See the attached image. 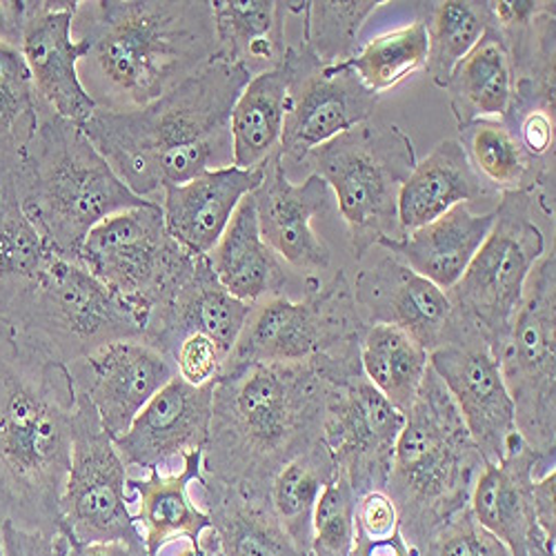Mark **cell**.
Wrapping results in <instances>:
<instances>
[{"mask_svg":"<svg viewBox=\"0 0 556 556\" xmlns=\"http://www.w3.org/2000/svg\"><path fill=\"white\" fill-rule=\"evenodd\" d=\"M0 543L5 556H76L78 547L67 534L31 532L12 523L0 526Z\"/></svg>","mask_w":556,"mask_h":556,"instance_id":"cell-45","label":"cell"},{"mask_svg":"<svg viewBox=\"0 0 556 556\" xmlns=\"http://www.w3.org/2000/svg\"><path fill=\"white\" fill-rule=\"evenodd\" d=\"M27 350L72 365L103 345L143 339V320L80 261L59 254L38 288L5 323Z\"/></svg>","mask_w":556,"mask_h":556,"instance_id":"cell-8","label":"cell"},{"mask_svg":"<svg viewBox=\"0 0 556 556\" xmlns=\"http://www.w3.org/2000/svg\"><path fill=\"white\" fill-rule=\"evenodd\" d=\"M361 367L367 381L407 414L426 379L430 354L396 328L372 326L361 339Z\"/></svg>","mask_w":556,"mask_h":556,"instance_id":"cell-37","label":"cell"},{"mask_svg":"<svg viewBox=\"0 0 556 556\" xmlns=\"http://www.w3.org/2000/svg\"><path fill=\"white\" fill-rule=\"evenodd\" d=\"M430 367L452 396L485 463H501L523 443L498 358L466 320L458 339L430 354Z\"/></svg>","mask_w":556,"mask_h":556,"instance_id":"cell-16","label":"cell"},{"mask_svg":"<svg viewBox=\"0 0 556 556\" xmlns=\"http://www.w3.org/2000/svg\"><path fill=\"white\" fill-rule=\"evenodd\" d=\"M365 330L345 271H337L326 283L318 276H305L303 299L276 296L252 307L223 369L250 363H309L361 345Z\"/></svg>","mask_w":556,"mask_h":556,"instance_id":"cell-9","label":"cell"},{"mask_svg":"<svg viewBox=\"0 0 556 556\" xmlns=\"http://www.w3.org/2000/svg\"><path fill=\"white\" fill-rule=\"evenodd\" d=\"M383 0H288V14L301 16V48L323 67L348 63L358 52V36L365 21Z\"/></svg>","mask_w":556,"mask_h":556,"instance_id":"cell-38","label":"cell"},{"mask_svg":"<svg viewBox=\"0 0 556 556\" xmlns=\"http://www.w3.org/2000/svg\"><path fill=\"white\" fill-rule=\"evenodd\" d=\"M416 556H513L509 549L483 530L470 505L443 523L416 552Z\"/></svg>","mask_w":556,"mask_h":556,"instance_id":"cell-42","label":"cell"},{"mask_svg":"<svg viewBox=\"0 0 556 556\" xmlns=\"http://www.w3.org/2000/svg\"><path fill=\"white\" fill-rule=\"evenodd\" d=\"M286 59L292 80L278 152L283 163H303L312 150L372 118L381 97L348 65L323 67L301 45H290Z\"/></svg>","mask_w":556,"mask_h":556,"instance_id":"cell-15","label":"cell"},{"mask_svg":"<svg viewBox=\"0 0 556 556\" xmlns=\"http://www.w3.org/2000/svg\"><path fill=\"white\" fill-rule=\"evenodd\" d=\"M23 25V0H3L0 3V42L18 48Z\"/></svg>","mask_w":556,"mask_h":556,"instance_id":"cell-47","label":"cell"},{"mask_svg":"<svg viewBox=\"0 0 556 556\" xmlns=\"http://www.w3.org/2000/svg\"><path fill=\"white\" fill-rule=\"evenodd\" d=\"M197 485L223 556H307L276 521L269 501L243 496L205 477Z\"/></svg>","mask_w":556,"mask_h":556,"instance_id":"cell-30","label":"cell"},{"mask_svg":"<svg viewBox=\"0 0 556 556\" xmlns=\"http://www.w3.org/2000/svg\"><path fill=\"white\" fill-rule=\"evenodd\" d=\"M40 108L21 50L0 42V178L18 172L36 134Z\"/></svg>","mask_w":556,"mask_h":556,"instance_id":"cell-39","label":"cell"},{"mask_svg":"<svg viewBox=\"0 0 556 556\" xmlns=\"http://www.w3.org/2000/svg\"><path fill=\"white\" fill-rule=\"evenodd\" d=\"M129 468L103 430L94 405L76 390L72 460L63 494V521L74 545H146L129 507Z\"/></svg>","mask_w":556,"mask_h":556,"instance_id":"cell-13","label":"cell"},{"mask_svg":"<svg viewBox=\"0 0 556 556\" xmlns=\"http://www.w3.org/2000/svg\"><path fill=\"white\" fill-rule=\"evenodd\" d=\"M258 218L261 239L288 267L316 276L332 263V250L312 223L316 216L330 212V188L316 174H309L301 185L288 178L281 152H276L265 165V178L252 192Z\"/></svg>","mask_w":556,"mask_h":556,"instance_id":"cell-20","label":"cell"},{"mask_svg":"<svg viewBox=\"0 0 556 556\" xmlns=\"http://www.w3.org/2000/svg\"><path fill=\"white\" fill-rule=\"evenodd\" d=\"M428 31L421 18L390 29L367 40L363 48L343 65H348L361 83L375 94L396 87L405 78L426 72Z\"/></svg>","mask_w":556,"mask_h":556,"instance_id":"cell-40","label":"cell"},{"mask_svg":"<svg viewBox=\"0 0 556 556\" xmlns=\"http://www.w3.org/2000/svg\"><path fill=\"white\" fill-rule=\"evenodd\" d=\"M80 0H23L18 50L40 103L54 114L85 123L99 108L78 76L89 42L74 36Z\"/></svg>","mask_w":556,"mask_h":556,"instance_id":"cell-18","label":"cell"},{"mask_svg":"<svg viewBox=\"0 0 556 556\" xmlns=\"http://www.w3.org/2000/svg\"><path fill=\"white\" fill-rule=\"evenodd\" d=\"M354 532L372 541H383L401 532L399 513L386 490H375L358 496L354 513Z\"/></svg>","mask_w":556,"mask_h":556,"instance_id":"cell-44","label":"cell"},{"mask_svg":"<svg viewBox=\"0 0 556 556\" xmlns=\"http://www.w3.org/2000/svg\"><path fill=\"white\" fill-rule=\"evenodd\" d=\"M350 556H414V552L403 541L401 532L390 539H383V541L365 539L354 532V547H352Z\"/></svg>","mask_w":556,"mask_h":556,"instance_id":"cell-46","label":"cell"},{"mask_svg":"<svg viewBox=\"0 0 556 556\" xmlns=\"http://www.w3.org/2000/svg\"><path fill=\"white\" fill-rule=\"evenodd\" d=\"M180 556H205V552H203L201 545H199V547H192V545H190Z\"/></svg>","mask_w":556,"mask_h":556,"instance_id":"cell-50","label":"cell"},{"mask_svg":"<svg viewBox=\"0 0 556 556\" xmlns=\"http://www.w3.org/2000/svg\"><path fill=\"white\" fill-rule=\"evenodd\" d=\"M214 383L194 388L174 377L136 416L125 434L114 439L125 466L165 470L172 463L203 450L212 419Z\"/></svg>","mask_w":556,"mask_h":556,"instance_id":"cell-21","label":"cell"},{"mask_svg":"<svg viewBox=\"0 0 556 556\" xmlns=\"http://www.w3.org/2000/svg\"><path fill=\"white\" fill-rule=\"evenodd\" d=\"M337 479L334 458L328 445L318 441L276 475L269 488V507L288 536L309 556L312 521L316 503Z\"/></svg>","mask_w":556,"mask_h":556,"instance_id":"cell-35","label":"cell"},{"mask_svg":"<svg viewBox=\"0 0 556 556\" xmlns=\"http://www.w3.org/2000/svg\"><path fill=\"white\" fill-rule=\"evenodd\" d=\"M0 328H5V323H3V320H0Z\"/></svg>","mask_w":556,"mask_h":556,"instance_id":"cell-52","label":"cell"},{"mask_svg":"<svg viewBox=\"0 0 556 556\" xmlns=\"http://www.w3.org/2000/svg\"><path fill=\"white\" fill-rule=\"evenodd\" d=\"M218 61L241 65L252 76L283 63L286 42L283 0H214L212 3Z\"/></svg>","mask_w":556,"mask_h":556,"instance_id":"cell-31","label":"cell"},{"mask_svg":"<svg viewBox=\"0 0 556 556\" xmlns=\"http://www.w3.org/2000/svg\"><path fill=\"white\" fill-rule=\"evenodd\" d=\"M490 237L447 290L456 314L501 356L509 328L523 301L528 276L545 254V237L532 220L534 201L526 194L498 199Z\"/></svg>","mask_w":556,"mask_h":556,"instance_id":"cell-12","label":"cell"},{"mask_svg":"<svg viewBox=\"0 0 556 556\" xmlns=\"http://www.w3.org/2000/svg\"><path fill=\"white\" fill-rule=\"evenodd\" d=\"M303 165L328 182L348 225L356 261L401 237L399 192L416 165L412 138L383 121H365L312 150Z\"/></svg>","mask_w":556,"mask_h":556,"instance_id":"cell-7","label":"cell"},{"mask_svg":"<svg viewBox=\"0 0 556 556\" xmlns=\"http://www.w3.org/2000/svg\"><path fill=\"white\" fill-rule=\"evenodd\" d=\"M496 199L463 154L456 138L441 141L424 161H416L399 192L401 235L419 229L456 205Z\"/></svg>","mask_w":556,"mask_h":556,"instance_id":"cell-29","label":"cell"},{"mask_svg":"<svg viewBox=\"0 0 556 556\" xmlns=\"http://www.w3.org/2000/svg\"><path fill=\"white\" fill-rule=\"evenodd\" d=\"M552 470L554 463H547L521 443L501 463H485L477 479L470 496L472 515L513 556H528V543L539 528L532 485Z\"/></svg>","mask_w":556,"mask_h":556,"instance_id":"cell-24","label":"cell"},{"mask_svg":"<svg viewBox=\"0 0 556 556\" xmlns=\"http://www.w3.org/2000/svg\"><path fill=\"white\" fill-rule=\"evenodd\" d=\"M494 220L496 210L477 214L470 205H456L419 229L381 241L379 248L447 292L490 237Z\"/></svg>","mask_w":556,"mask_h":556,"instance_id":"cell-25","label":"cell"},{"mask_svg":"<svg viewBox=\"0 0 556 556\" xmlns=\"http://www.w3.org/2000/svg\"><path fill=\"white\" fill-rule=\"evenodd\" d=\"M328 386L314 361L225 367L214 383L201 477L269 501L276 475L323 441Z\"/></svg>","mask_w":556,"mask_h":556,"instance_id":"cell-1","label":"cell"},{"mask_svg":"<svg viewBox=\"0 0 556 556\" xmlns=\"http://www.w3.org/2000/svg\"><path fill=\"white\" fill-rule=\"evenodd\" d=\"M250 78L245 67L216 59L159 101L129 112L97 110L80 129L129 192L154 201L159 161L229 127Z\"/></svg>","mask_w":556,"mask_h":556,"instance_id":"cell-6","label":"cell"},{"mask_svg":"<svg viewBox=\"0 0 556 556\" xmlns=\"http://www.w3.org/2000/svg\"><path fill=\"white\" fill-rule=\"evenodd\" d=\"M205 552V556H223L220 549H218V543H216V536L212 530H207L203 536H201V543H199Z\"/></svg>","mask_w":556,"mask_h":556,"instance_id":"cell-49","label":"cell"},{"mask_svg":"<svg viewBox=\"0 0 556 556\" xmlns=\"http://www.w3.org/2000/svg\"><path fill=\"white\" fill-rule=\"evenodd\" d=\"M414 18H421L428 31L426 72L432 83L445 89L454 67L468 56L492 25L490 0H443V3H409Z\"/></svg>","mask_w":556,"mask_h":556,"instance_id":"cell-36","label":"cell"},{"mask_svg":"<svg viewBox=\"0 0 556 556\" xmlns=\"http://www.w3.org/2000/svg\"><path fill=\"white\" fill-rule=\"evenodd\" d=\"M521 441L556 463V254L545 252L528 276L523 301L498 356Z\"/></svg>","mask_w":556,"mask_h":556,"instance_id":"cell-11","label":"cell"},{"mask_svg":"<svg viewBox=\"0 0 556 556\" xmlns=\"http://www.w3.org/2000/svg\"><path fill=\"white\" fill-rule=\"evenodd\" d=\"M403 426L405 414L367 381L363 367L330 381L323 443L334 458L337 477L345 479L356 496L386 490Z\"/></svg>","mask_w":556,"mask_h":556,"instance_id":"cell-14","label":"cell"},{"mask_svg":"<svg viewBox=\"0 0 556 556\" xmlns=\"http://www.w3.org/2000/svg\"><path fill=\"white\" fill-rule=\"evenodd\" d=\"M52 258L21 205L14 176L0 178V320L8 323L31 296Z\"/></svg>","mask_w":556,"mask_h":556,"instance_id":"cell-34","label":"cell"},{"mask_svg":"<svg viewBox=\"0 0 556 556\" xmlns=\"http://www.w3.org/2000/svg\"><path fill=\"white\" fill-rule=\"evenodd\" d=\"M445 89L458 127L505 116L515 94V67L494 18L468 56L454 67Z\"/></svg>","mask_w":556,"mask_h":556,"instance_id":"cell-32","label":"cell"},{"mask_svg":"<svg viewBox=\"0 0 556 556\" xmlns=\"http://www.w3.org/2000/svg\"><path fill=\"white\" fill-rule=\"evenodd\" d=\"M485 460L434 369L428 367L416 401L405 414L386 494L399 513L409 549L424 543L470 505Z\"/></svg>","mask_w":556,"mask_h":556,"instance_id":"cell-5","label":"cell"},{"mask_svg":"<svg viewBox=\"0 0 556 556\" xmlns=\"http://www.w3.org/2000/svg\"><path fill=\"white\" fill-rule=\"evenodd\" d=\"M74 388L94 405L103 430L118 439L176 377L174 363L143 339L116 341L67 365Z\"/></svg>","mask_w":556,"mask_h":556,"instance_id":"cell-19","label":"cell"},{"mask_svg":"<svg viewBox=\"0 0 556 556\" xmlns=\"http://www.w3.org/2000/svg\"><path fill=\"white\" fill-rule=\"evenodd\" d=\"M172 363L176 377L194 388L216 383L220 369L225 365V352L205 334H190L172 352Z\"/></svg>","mask_w":556,"mask_h":556,"instance_id":"cell-43","label":"cell"},{"mask_svg":"<svg viewBox=\"0 0 556 556\" xmlns=\"http://www.w3.org/2000/svg\"><path fill=\"white\" fill-rule=\"evenodd\" d=\"M358 496L337 477L323 490L312 521L309 556H350L354 547V513Z\"/></svg>","mask_w":556,"mask_h":556,"instance_id":"cell-41","label":"cell"},{"mask_svg":"<svg viewBox=\"0 0 556 556\" xmlns=\"http://www.w3.org/2000/svg\"><path fill=\"white\" fill-rule=\"evenodd\" d=\"M265 165L256 169L225 167L182 185H167L163 201H159L167 235L194 258L207 256L241 201L263 182Z\"/></svg>","mask_w":556,"mask_h":556,"instance_id":"cell-23","label":"cell"},{"mask_svg":"<svg viewBox=\"0 0 556 556\" xmlns=\"http://www.w3.org/2000/svg\"><path fill=\"white\" fill-rule=\"evenodd\" d=\"M76 388L67 365L0 328V526L67 534L63 494L72 460Z\"/></svg>","mask_w":556,"mask_h":556,"instance_id":"cell-3","label":"cell"},{"mask_svg":"<svg viewBox=\"0 0 556 556\" xmlns=\"http://www.w3.org/2000/svg\"><path fill=\"white\" fill-rule=\"evenodd\" d=\"M352 294L365 328H396L428 354L458 339L463 330V320L450 303L447 292L388 252L369 267L356 271Z\"/></svg>","mask_w":556,"mask_h":556,"instance_id":"cell-17","label":"cell"},{"mask_svg":"<svg viewBox=\"0 0 556 556\" xmlns=\"http://www.w3.org/2000/svg\"><path fill=\"white\" fill-rule=\"evenodd\" d=\"M207 261L218 283L250 305L286 296V288L292 281L288 265L261 239L252 194L241 201Z\"/></svg>","mask_w":556,"mask_h":556,"instance_id":"cell-28","label":"cell"},{"mask_svg":"<svg viewBox=\"0 0 556 556\" xmlns=\"http://www.w3.org/2000/svg\"><path fill=\"white\" fill-rule=\"evenodd\" d=\"M14 188L45 243L70 261H78L87 235L108 216L159 203L129 192L80 125L45 105Z\"/></svg>","mask_w":556,"mask_h":556,"instance_id":"cell-4","label":"cell"},{"mask_svg":"<svg viewBox=\"0 0 556 556\" xmlns=\"http://www.w3.org/2000/svg\"><path fill=\"white\" fill-rule=\"evenodd\" d=\"M178 472L150 470L146 479H129L127 490L136 494V523L141 528L148 556H161L172 541L185 539L199 547L201 536L212 530V521L199 507L190 488L201 479L203 450H192L182 456Z\"/></svg>","mask_w":556,"mask_h":556,"instance_id":"cell-26","label":"cell"},{"mask_svg":"<svg viewBox=\"0 0 556 556\" xmlns=\"http://www.w3.org/2000/svg\"><path fill=\"white\" fill-rule=\"evenodd\" d=\"M458 146L475 174L496 197L526 194L554 218V174L543 172L526 152L517 134L501 118H483L458 127Z\"/></svg>","mask_w":556,"mask_h":556,"instance_id":"cell-27","label":"cell"},{"mask_svg":"<svg viewBox=\"0 0 556 556\" xmlns=\"http://www.w3.org/2000/svg\"><path fill=\"white\" fill-rule=\"evenodd\" d=\"M74 31L89 42L80 83L110 112L141 110L218 59L210 0L80 3Z\"/></svg>","mask_w":556,"mask_h":556,"instance_id":"cell-2","label":"cell"},{"mask_svg":"<svg viewBox=\"0 0 556 556\" xmlns=\"http://www.w3.org/2000/svg\"><path fill=\"white\" fill-rule=\"evenodd\" d=\"M76 556H148V552H146V545L91 543V545H78Z\"/></svg>","mask_w":556,"mask_h":556,"instance_id":"cell-48","label":"cell"},{"mask_svg":"<svg viewBox=\"0 0 556 556\" xmlns=\"http://www.w3.org/2000/svg\"><path fill=\"white\" fill-rule=\"evenodd\" d=\"M0 556H5V552H3V543H0Z\"/></svg>","mask_w":556,"mask_h":556,"instance_id":"cell-51","label":"cell"},{"mask_svg":"<svg viewBox=\"0 0 556 556\" xmlns=\"http://www.w3.org/2000/svg\"><path fill=\"white\" fill-rule=\"evenodd\" d=\"M250 303L231 296L220 283L207 256L197 258L188 283L146 318L143 341L172 356L178 341L190 334L210 337L229 356L252 314ZM172 361V358H169Z\"/></svg>","mask_w":556,"mask_h":556,"instance_id":"cell-22","label":"cell"},{"mask_svg":"<svg viewBox=\"0 0 556 556\" xmlns=\"http://www.w3.org/2000/svg\"><path fill=\"white\" fill-rule=\"evenodd\" d=\"M292 67L283 63L250 78L229 118L235 167H263L281 148Z\"/></svg>","mask_w":556,"mask_h":556,"instance_id":"cell-33","label":"cell"},{"mask_svg":"<svg viewBox=\"0 0 556 556\" xmlns=\"http://www.w3.org/2000/svg\"><path fill=\"white\" fill-rule=\"evenodd\" d=\"M78 261L143 320V328L148 314L197 269V258L167 235L159 203L101 220L87 235Z\"/></svg>","mask_w":556,"mask_h":556,"instance_id":"cell-10","label":"cell"}]
</instances>
